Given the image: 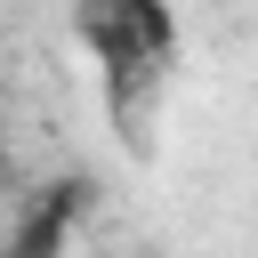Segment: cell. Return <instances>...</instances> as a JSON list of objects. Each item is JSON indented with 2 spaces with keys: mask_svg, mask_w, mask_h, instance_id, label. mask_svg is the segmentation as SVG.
I'll return each mask as SVG.
<instances>
[{
  "mask_svg": "<svg viewBox=\"0 0 258 258\" xmlns=\"http://www.w3.org/2000/svg\"><path fill=\"white\" fill-rule=\"evenodd\" d=\"M64 226H73V185H64V194H48V202H40L32 218H24V234L8 242V258H56Z\"/></svg>",
  "mask_w": 258,
  "mask_h": 258,
  "instance_id": "7a4b0ae2",
  "label": "cell"
},
{
  "mask_svg": "<svg viewBox=\"0 0 258 258\" xmlns=\"http://www.w3.org/2000/svg\"><path fill=\"white\" fill-rule=\"evenodd\" d=\"M73 32H81V48H89L113 81L153 73V64L177 48L169 0H73Z\"/></svg>",
  "mask_w": 258,
  "mask_h": 258,
  "instance_id": "6da1fadb",
  "label": "cell"
}]
</instances>
